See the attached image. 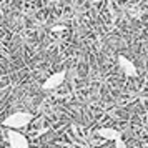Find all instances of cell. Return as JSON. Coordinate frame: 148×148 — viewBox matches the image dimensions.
<instances>
[{"label":"cell","instance_id":"3","mask_svg":"<svg viewBox=\"0 0 148 148\" xmlns=\"http://www.w3.org/2000/svg\"><path fill=\"white\" fill-rule=\"evenodd\" d=\"M7 140H8V145H10L12 148H30L28 140L22 133H18V132L8 130L7 132Z\"/></svg>","mask_w":148,"mask_h":148},{"label":"cell","instance_id":"5","mask_svg":"<svg viewBox=\"0 0 148 148\" xmlns=\"http://www.w3.org/2000/svg\"><path fill=\"white\" fill-rule=\"evenodd\" d=\"M118 63H120L121 70H123V72L128 75V77H133V75H136V67H135V65H133L130 60H128L127 57L120 55V57H118Z\"/></svg>","mask_w":148,"mask_h":148},{"label":"cell","instance_id":"1","mask_svg":"<svg viewBox=\"0 0 148 148\" xmlns=\"http://www.w3.org/2000/svg\"><path fill=\"white\" fill-rule=\"evenodd\" d=\"M34 120V115L28 112H15V113L8 115L5 120L2 121V125L12 132H18L22 128H25L30 125V121Z\"/></svg>","mask_w":148,"mask_h":148},{"label":"cell","instance_id":"4","mask_svg":"<svg viewBox=\"0 0 148 148\" xmlns=\"http://www.w3.org/2000/svg\"><path fill=\"white\" fill-rule=\"evenodd\" d=\"M95 135L103 138V140H108V141L121 140V133H118V130H115V128H98L95 132Z\"/></svg>","mask_w":148,"mask_h":148},{"label":"cell","instance_id":"2","mask_svg":"<svg viewBox=\"0 0 148 148\" xmlns=\"http://www.w3.org/2000/svg\"><path fill=\"white\" fill-rule=\"evenodd\" d=\"M65 82V72L62 70V72H55L53 75H50L47 80L42 83V88L45 90V92H50V90H55V88H58Z\"/></svg>","mask_w":148,"mask_h":148},{"label":"cell","instance_id":"6","mask_svg":"<svg viewBox=\"0 0 148 148\" xmlns=\"http://www.w3.org/2000/svg\"><path fill=\"white\" fill-rule=\"evenodd\" d=\"M115 148H127V145H125L123 140H118V141H115Z\"/></svg>","mask_w":148,"mask_h":148}]
</instances>
